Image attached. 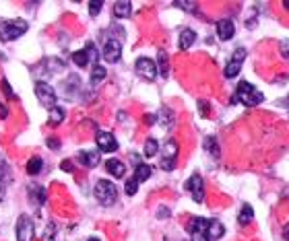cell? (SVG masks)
I'll return each mask as SVG.
<instances>
[{
    "label": "cell",
    "instance_id": "obj_1",
    "mask_svg": "<svg viewBox=\"0 0 289 241\" xmlns=\"http://www.w3.org/2000/svg\"><path fill=\"white\" fill-rule=\"evenodd\" d=\"M237 101L246 107H254V105H261L264 101V95L258 91L256 87H252L250 83L240 80V85H237L236 93H234V103H237Z\"/></svg>",
    "mask_w": 289,
    "mask_h": 241
},
{
    "label": "cell",
    "instance_id": "obj_2",
    "mask_svg": "<svg viewBox=\"0 0 289 241\" xmlns=\"http://www.w3.org/2000/svg\"><path fill=\"white\" fill-rule=\"evenodd\" d=\"M29 23L25 19H8V21H0V42H15L21 35L27 33Z\"/></svg>",
    "mask_w": 289,
    "mask_h": 241
},
{
    "label": "cell",
    "instance_id": "obj_3",
    "mask_svg": "<svg viewBox=\"0 0 289 241\" xmlns=\"http://www.w3.org/2000/svg\"><path fill=\"white\" fill-rule=\"evenodd\" d=\"M93 194H95V200L102 206H112L118 200V188L109 182V179H99V182L95 184Z\"/></svg>",
    "mask_w": 289,
    "mask_h": 241
},
{
    "label": "cell",
    "instance_id": "obj_4",
    "mask_svg": "<svg viewBox=\"0 0 289 241\" xmlns=\"http://www.w3.org/2000/svg\"><path fill=\"white\" fill-rule=\"evenodd\" d=\"M97 58H99V54H97V49H95L93 44H87L85 49L73 52V56H71V60H73V62H75L79 68H85V66H89V64L97 66Z\"/></svg>",
    "mask_w": 289,
    "mask_h": 241
},
{
    "label": "cell",
    "instance_id": "obj_5",
    "mask_svg": "<svg viewBox=\"0 0 289 241\" xmlns=\"http://www.w3.org/2000/svg\"><path fill=\"white\" fill-rule=\"evenodd\" d=\"M35 95L39 99V103H42L44 107L48 109H54L56 103H58V95L52 87H50L48 83H44V80H39V83H35Z\"/></svg>",
    "mask_w": 289,
    "mask_h": 241
},
{
    "label": "cell",
    "instance_id": "obj_6",
    "mask_svg": "<svg viewBox=\"0 0 289 241\" xmlns=\"http://www.w3.org/2000/svg\"><path fill=\"white\" fill-rule=\"evenodd\" d=\"M188 233L192 241H211L209 239V220L203 217H194L188 223Z\"/></svg>",
    "mask_w": 289,
    "mask_h": 241
},
{
    "label": "cell",
    "instance_id": "obj_7",
    "mask_svg": "<svg viewBox=\"0 0 289 241\" xmlns=\"http://www.w3.org/2000/svg\"><path fill=\"white\" fill-rule=\"evenodd\" d=\"M134 70L143 80H147V83H153L157 78V64L151 58H138L134 64Z\"/></svg>",
    "mask_w": 289,
    "mask_h": 241
},
{
    "label": "cell",
    "instance_id": "obj_8",
    "mask_svg": "<svg viewBox=\"0 0 289 241\" xmlns=\"http://www.w3.org/2000/svg\"><path fill=\"white\" fill-rule=\"evenodd\" d=\"M176 159H178V143L176 140H167L161 148V169L163 171H172L176 167Z\"/></svg>",
    "mask_w": 289,
    "mask_h": 241
},
{
    "label": "cell",
    "instance_id": "obj_9",
    "mask_svg": "<svg viewBox=\"0 0 289 241\" xmlns=\"http://www.w3.org/2000/svg\"><path fill=\"white\" fill-rule=\"evenodd\" d=\"M33 220L27 215H21L17 218V241H33L35 231H33Z\"/></svg>",
    "mask_w": 289,
    "mask_h": 241
},
{
    "label": "cell",
    "instance_id": "obj_10",
    "mask_svg": "<svg viewBox=\"0 0 289 241\" xmlns=\"http://www.w3.org/2000/svg\"><path fill=\"white\" fill-rule=\"evenodd\" d=\"M102 56H104L105 62H109V64L118 62L120 56H122V44H120V39H107V42L104 44Z\"/></svg>",
    "mask_w": 289,
    "mask_h": 241
},
{
    "label": "cell",
    "instance_id": "obj_11",
    "mask_svg": "<svg viewBox=\"0 0 289 241\" xmlns=\"http://www.w3.org/2000/svg\"><path fill=\"white\" fill-rule=\"evenodd\" d=\"M95 145H97V148L102 150V153H116V150H118V140H116V136H114L112 132H105V130L97 132Z\"/></svg>",
    "mask_w": 289,
    "mask_h": 241
},
{
    "label": "cell",
    "instance_id": "obj_12",
    "mask_svg": "<svg viewBox=\"0 0 289 241\" xmlns=\"http://www.w3.org/2000/svg\"><path fill=\"white\" fill-rule=\"evenodd\" d=\"M244 58H246V49H244V48H237L236 52H234V56H232V60H229L227 66H225V76H227V78H234V76L240 74Z\"/></svg>",
    "mask_w": 289,
    "mask_h": 241
},
{
    "label": "cell",
    "instance_id": "obj_13",
    "mask_svg": "<svg viewBox=\"0 0 289 241\" xmlns=\"http://www.w3.org/2000/svg\"><path fill=\"white\" fill-rule=\"evenodd\" d=\"M186 188H188V192H190V196H192L194 202L201 204L203 200H205V182H203V177H201V175H196V173H194V175L186 182Z\"/></svg>",
    "mask_w": 289,
    "mask_h": 241
},
{
    "label": "cell",
    "instance_id": "obj_14",
    "mask_svg": "<svg viewBox=\"0 0 289 241\" xmlns=\"http://www.w3.org/2000/svg\"><path fill=\"white\" fill-rule=\"evenodd\" d=\"M215 27H217V37L221 39V42H227V39H232L234 33H236V27H234V23L229 21V19H219Z\"/></svg>",
    "mask_w": 289,
    "mask_h": 241
},
{
    "label": "cell",
    "instance_id": "obj_15",
    "mask_svg": "<svg viewBox=\"0 0 289 241\" xmlns=\"http://www.w3.org/2000/svg\"><path fill=\"white\" fill-rule=\"evenodd\" d=\"M27 192H29V200H31V204H35V206L46 204V188H44V186H39V184H29Z\"/></svg>",
    "mask_w": 289,
    "mask_h": 241
},
{
    "label": "cell",
    "instance_id": "obj_16",
    "mask_svg": "<svg viewBox=\"0 0 289 241\" xmlns=\"http://www.w3.org/2000/svg\"><path fill=\"white\" fill-rule=\"evenodd\" d=\"M77 161L81 163L83 167H89V169H93L99 165V153L97 150H81V153L77 155Z\"/></svg>",
    "mask_w": 289,
    "mask_h": 241
},
{
    "label": "cell",
    "instance_id": "obj_17",
    "mask_svg": "<svg viewBox=\"0 0 289 241\" xmlns=\"http://www.w3.org/2000/svg\"><path fill=\"white\" fill-rule=\"evenodd\" d=\"M105 169H107V173L114 177H124V173H126V165L120 159H109L105 163Z\"/></svg>",
    "mask_w": 289,
    "mask_h": 241
},
{
    "label": "cell",
    "instance_id": "obj_18",
    "mask_svg": "<svg viewBox=\"0 0 289 241\" xmlns=\"http://www.w3.org/2000/svg\"><path fill=\"white\" fill-rule=\"evenodd\" d=\"M157 72L161 74V78H167L169 74V60H167V54H165V49H159L157 52Z\"/></svg>",
    "mask_w": 289,
    "mask_h": 241
},
{
    "label": "cell",
    "instance_id": "obj_19",
    "mask_svg": "<svg viewBox=\"0 0 289 241\" xmlns=\"http://www.w3.org/2000/svg\"><path fill=\"white\" fill-rule=\"evenodd\" d=\"M132 15V2L128 0H122V2H116L114 4V17L116 19H126Z\"/></svg>",
    "mask_w": 289,
    "mask_h": 241
},
{
    "label": "cell",
    "instance_id": "obj_20",
    "mask_svg": "<svg viewBox=\"0 0 289 241\" xmlns=\"http://www.w3.org/2000/svg\"><path fill=\"white\" fill-rule=\"evenodd\" d=\"M196 42V33L192 31V29H184V31L180 33V42H178V46H180V49H190L192 44Z\"/></svg>",
    "mask_w": 289,
    "mask_h": 241
},
{
    "label": "cell",
    "instance_id": "obj_21",
    "mask_svg": "<svg viewBox=\"0 0 289 241\" xmlns=\"http://www.w3.org/2000/svg\"><path fill=\"white\" fill-rule=\"evenodd\" d=\"M27 173L29 175H31V177H35V175H39V173H42V169H44V159L42 157H31V159H29L27 161Z\"/></svg>",
    "mask_w": 289,
    "mask_h": 241
},
{
    "label": "cell",
    "instance_id": "obj_22",
    "mask_svg": "<svg viewBox=\"0 0 289 241\" xmlns=\"http://www.w3.org/2000/svg\"><path fill=\"white\" fill-rule=\"evenodd\" d=\"M223 233H225V229H223V225L219 223L217 218H211V220H209V239H211V241H217Z\"/></svg>",
    "mask_w": 289,
    "mask_h": 241
},
{
    "label": "cell",
    "instance_id": "obj_23",
    "mask_svg": "<svg viewBox=\"0 0 289 241\" xmlns=\"http://www.w3.org/2000/svg\"><path fill=\"white\" fill-rule=\"evenodd\" d=\"M157 122L161 124L165 130H169L174 126V112H172V109H167V107H163L161 112L157 114Z\"/></svg>",
    "mask_w": 289,
    "mask_h": 241
},
{
    "label": "cell",
    "instance_id": "obj_24",
    "mask_svg": "<svg viewBox=\"0 0 289 241\" xmlns=\"http://www.w3.org/2000/svg\"><path fill=\"white\" fill-rule=\"evenodd\" d=\"M6 182H8V169L4 165V161H0V202L6 196Z\"/></svg>",
    "mask_w": 289,
    "mask_h": 241
},
{
    "label": "cell",
    "instance_id": "obj_25",
    "mask_svg": "<svg viewBox=\"0 0 289 241\" xmlns=\"http://www.w3.org/2000/svg\"><path fill=\"white\" fill-rule=\"evenodd\" d=\"M151 177V167H149L147 163H141L136 169H134V179L138 184H143V182H147V179Z\"/></svg>",
    "mask_w": 289,
    "mask_h": 241
},
{
    "label": "cell",
    "instance_id": "obj_26",
    "mask_svg": "<svg viewBox=\"0 0 289 241\" xmlns=\"http://www.w3.org/2000/svg\"><path fill=\"white\" fill-rule=\"evenodd\" d=\"M252 218H254V210H252V206H250V204H244V206H242L240 217H237V223H240V225H250V223H252Z\"/></svg>",
    "mask_w": 289,
    "mask_h": 241
},
{
    "label": "cell",
    "instance_id": "obj_27",
    "mask_svg": "<svg viewBox=\"0 0 289 241\" xmlns=\"http://www.w3.org/2000/svg\"><path fill=\"white\" fill-rule=\"evenodd\" d=\"M159 143H157V138H147L145 140V157H155L159 153Z\"/></svg>",
    "mask_w": 289,
    "mask_h": 241
},
{
    "label": "cell",
    "instance_id": "obj_28",
    "mask_svg": "<svg viewBox=\"0 0 289 241\" xmlns=\"http://www.w3.org/2000/svg\"><path fill=\"white\" fill-rule=\"evenodd\" d=\"M64 122V109L62 107H54V109H50V124L52 126H58V124H62Z\"/></svg>",
    "mask_w": 289,
    "mask_h": 241
},
{
    "label": "cell",
    "instance_id": "obj_29",
    "mask_svg": "<svg viewBox=\"0 0 289 241\" xmlns=\"http://www.w3.org/2000/svg\"><path fill=\"white\" fill-rule=\"evenodd\" d=\"M105 76H107V70H105L104 66H99V64H97V66L91 68V83H93V85H99Z\"/></svg>",
    "mask_w": 289,
    "mask_h": 241
},
{
    "label": "cell",
    "instance_id": "obj_30",
    "mask_svg": "<svg viewBox=\"0 0 289 241\" xmlns=\"http://www.w3.org/2000/svg\"><path fill=\"white\" fill-rule=\"evenodd\" d=\"M46 68H48V72L56 74V72H60V70L64 68V62L62 60H58V58H50V60H46Z\"/></svg>",
    "mask_w": 289,
    "mask_h": 241
},
{
    "label": "cell",
    "instance_id": "obj_31",
    "mask_svg": "<svg viewBox=\"0 0 289 241\" xmlns=\"http://www.w3.org/2000/svg\"><path fill=\"white\" fill-rule=\"evenodd\" d=\"M205 150H209L213 157H219V145H217V138H213V136H209V138H205Z\"/></svg>",
    "mask_w": 289,
    "mask_h": 241
},
{
    "label": "cell",
    "instance_id": "obj_32",
    "mask_svg": "<svg viewBox=\"0 0 289 241\" xmlns=\"http://www.w3.org/2000/svg\"><path fill=\"white\" fill-rule=\"evenodd\" d=\"M124 192L126 196H134L138 192V182L132 177V179H126V184H124Z\"/></svg>",
    "mask_w": 289,
    "mask_h": 241
},
{
    "label": "cell",
    "instance_id": "obj_33",
    "mask_svg": "<svg viewBox=\"0 0 289 241\" xmlns=\"http://www.w3.org/2000/svg\"><path fill=\"white\" fill-rule=\"evenodd\" d=\"M56 233H58L56 223H50L48 229H46V233H44V237H42V241H56Z\"/></svg>",
    "mask_w": 289,
    "mask_h": 241
},
{
    "label": "cell",
    "instance_id": "obj_34",
    "mask_svg": "<svg viewBox=\"0 0 289 241\" xmlns=\"http://www.w3.org/2000/svg\"><path fill=\"white\" fill-rule=\"evenodd\" d=\"M0 89H2V93H4L8 99H17V95H15L13 89H11V85H8L6 78H2V83H0Z\"/></svg>",
    "mask_w": 289,
    "mask_h": 241
},
{
    "label": "cell",
    "instance_id": "obj_35",
    "mask_svg": "<svg viewBox=\"0 0 289 241\" xmlns=\"http://www.w3.org/2000/svg\"><path fill=\"white\" fill-rule=\"evenodd\" d=\"M102 8H104V2H102V0H95V2H89V13H91V17H97Z\"/></svg>",
    "mask_w": 289,
    "mask_h": 241
},
{
    "label": "cell",
    "instance_id": "obj_36",
    "mask_svg": "<svg viewBox=\"0 0 289 241\" xmlns=\"http://www.w3.org/2000/svg\"><path fill=\"white\" fill-rule=\"evenodd\" d=\"M46 145H48V148H50V150H58V148H60V138L50 136V138L46 140Z\"/></svg>",
    "mask_w": 289,
    "mask_h": 241
},
{
    "label": "cell",
    "instance_id": "obj_37",
    "mask_svg": "<svg viewBox=\"0 0 289 241\" xmlns=\"http://www.w3.org/2000/svg\"><path fill=\"white\" fill-rule=\"evenodd\" d=\"M174 6H178V8H184V11H196V2H174Z\"/></svg>",
    "mask_w": 289,
    "mask_h": 241
},
{
    "label": "cell",
    "instance_id": "obj_38",
    "mask_svg": "<svg viewBox=\"0 0 289 241\" xmlns=\"http://www.w3.org/2000/svg\"><path fill=\"white\" fill-rule=\"evenodd\" d=\"M281 56L289 60V42H281Z\"/></svg>",
    "mask_w": 289,
    "mask_h": 241
},
{
    "label": "cell",
    "instance_id": "obj_39",
    "mask_svg": "<svg viewBox=\"0 0 289 241\" xmlns=\"http://www.w3.org/2000/svg\"><path fill=\"white\" fill-rule=\"evenodd\" d=\"M167 217H169V210L165 206H161V208L157 210V218H167Z\"/></svg>",
    "mask_w": 289,
    "mask_h": 241
},
{
    "label": "cell",
    "instance_id": "obj_40",
    "mask_svg": "<svg viewBox=\"0 0 289 241\" xmlns=\"http://www.w3.org/2000/svg\"><path fill=\"white\" fill-rule=\"evenodd\" d=\"M145 122H147L149 126L155 124V122H157V114H147V116H145Z\"/></svg>",
    "mask_w": 289,
    "mask_h": 241
},
{
    "label": "cell",
    "instance_id": "obj_41",
    "mask_svg": "<svg viewBox=\"0 0 289 241\" xmlns=\"http://www.w3.org/2000/svg\"><path fill=\"white\" fill-rule=\"evenodd\" d=\"M8 118V107L4 103H0V120H6Z\"/></svg>",
    "mask_w": 289,
    "mask_h": 241
},
{
    "label": "cell",
    "instance_id": "obj_42",
    "mask_svg": "<svg viewBox=\"0 0 289 241\" xmlns=\"http://www.w3.org/2000/svg\"><path fill=\"white\" fill-rule=\"evenodd\" d=\"M62 169H64V171H75V167H73V163H71V161H62Z\"/></svg>",
    "mask_w": 289,
    "mask_h": 241
},
{
    "label": "cell",
    "instance_id": "obj_43",
    "mask_svg": "<svg viewBox=\"0 0 289 241\" xmlns=\"http://www.w3.org/2000/svg\"><path fill=\"white\" fill-rule=\"evenodd\" d=\"M283 237L289 241V225H285V229H283Z\"/></svg>",
    "mask_w": 289,
    "mask_h": 241
},
{
    "label": "cell",
    "instance_id": "obj_44",
    "mask_svg": "<svg viewBox=\"0 0 289 241\" xmlns=\"http://www.w3.org/2000/svg\"><path fill=\"white\" fill-rule=\"evenodd\" d=\"M283 8H285V11H289V0H285V2H283Z\"/></svg>",
    "mask_w": 289,
    "mask_h": 241
},
{
    "label": "cell",
    "instance_id": "obj_45",
    "mask_svg": "<svg viewBox=\"0 0 289 241\" xmlns=\"http://www.w3.org/2000/svg\"><path fill=\"white\" fill-rule=\"evenodd\" d=\"M87 241H99V239L97 237H91V239H87Z\"/></svg>",
    "mask_w": 289,
    "mask_h": 241
}]
</instances>
